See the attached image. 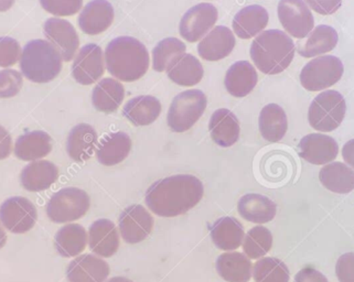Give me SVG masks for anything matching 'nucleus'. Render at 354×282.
Instances as JSON below:
<instances>
[{"label":"nucleus","mask_w":354,"mask_h":282,"mask_svg":"<svg viewBox=\"0 0 354 282\" xmlns=\"http://www.w3.org/2000/svg\"><path fill=\"white\" fill-rule=\"evenodd\" d=\"M211 238L218 250L231 252L243 244L244 227L235 217H222L212 226Z\"/></svg>","instance_id":"c85d7f7f"},{"label":"nucleus","mask_w":354,"mask_h":282,"mask_svg":"<svg viewBox=\"0 0 354 282\" xmlns=\"http://www.w3.org/2000/svg\"><path fill=\"white\" fill-rule=\"evenodd\" d=\"M97 133L88 124H80L72 128L66 141L68 157L75 162L88 161L97 146Z\"/></svg>","instance_id":"4be33fe9"},{"label":"nucleus","mask_w":354,"mask_h":282,"mask_svg":"<svg viewBox=\"0 0 354 282\" xmlns=\"http://www.w3.org/2000/svg\"><path fill=\"white\" fill-rule=\"evenodd\" d=\"M12 151V138L5 127L0 125V160L7 159Z\"/></svg>","instance_id":"49530a36"},{"label":"nucleus","mask_w":354,"mask_h":282,"mask_svg":"<svg viewBox=\"0 0 354 282\" xmlns=\"http://www.w3.org/2000/svg\"><path fill=\"white\" fill-rule=\"evenodd\" d=\"M22 84V74L18 70L11 68L0 70V98H11L18 95Z\"/></svg>","instance_id":"ea45409f"},{"label":"nucleus","mask_w":354,"mask_h":282,"mask_svg":"<svg viewBox=\"0 0 354 282\" xmlns=\"http://www.w3.org/2000/svg\"><path fill=\"white\" fill-rule=\"evenodd\" d=\"M153 228V216L142 205H131L120 214V235L127 244L142 242L149 236Z\"/></svg>","instance_id":"4468645a"},{"label":"nucleus","mask_w":354,"mask_h":282,"mask_svg":"<svg viewBox=\"0 0 354 282\" xmlns=\"http://www.w3.org/2000/svg\"><path fill=\"white\" fill-rule=\"evenodd\" d=\"M125 98L123 84L114 79H104L98 82L92 94L93 106L102 113L111 114L118 111Z\"/></svg>","instance_id":"7c9ffc66"},{"label":"nucleus","mask_w":354,"mask_h":282,"mask_svg":"<svg viewBox=\"0 0 354 282\" xmlns=\"http://www.w3.org/2000/svg\"><path fill=\"white\" fill-rule=\"evenodd\" d=\"M44 35L55 46L64 62H70L80 48V38L75 28L68 20L49 18L44 22Z\"/></svg>","instance_id":"f8f14e48"},{"label":"nucleus","mask_w":354,"mask_h":282,"mask_svg":"<svg viewBox=\"0 0 354 282\" xmlns=\"http://www.w3.org/2000/svg\"><path fill=\"white\" fill-rule=\"evenodd\" d=\"M52 150V138L46 131H35L17 138L14 153L22 161H37L46 157Z\"/></svg>","instance_id":"a878e982"},{"label":"nucleus","mask_w":354,"mask_h":282,"mask_svg":"<svg viewBox=\"0 0 354 282\" xmlns=\"http://www.w3.org/2000/svg\"><path fill=\"white\" fill-rule=\"evenodd\" d=\"M234 46L235 38L231 29L225 26H218L202 39L198 52L203 60L214 62L229 57Z\"/></svg>","instance_id":"6ab92c4d"},{"label":"nucleus","mask_w":354,"mask_h":282,"mask_svg":"<svg viewBox=\"0 0 354 282\" xmlns=\"http://www.w3.org/2000/svg\"><path fill=\"white\" fill-rule=\"evenodd\" d=\"M88 246L97 256L109 258L114 256L120 247V235L112 220L106 218L95 220L88 229Z\"/></svg>","instance_id":"a211bd4d"},{"label":"nucleus","mask_w":354,"mask_h":282,"mask_svg":"<svg viewBox=\"0 0 354 282\" xmlns=\"http://www.w3.org/2000/svg\"><path fill=\"white\" fill-rule=\"evenodd\" d=\"M295 46L292 39L283 31H264L252 42L251 57L261 72L275 75L286 70L294 60Z\"/></svg>","instance_id":"7ed1b4c3"},{"label":"nucleus","mask_w":354,"mask_h":282,"mask_svg":"<svg viewBox=\"0 0 354 282\" xmlns=\"http://www.w3.org/2000/svg\"><path fill=\"white\" fill-rule=\"evenodd\" d=\"M185 55V44L177 38L161 40L153 50V68L157 72L168 70L172 63Z\"/></svg>","instance_id":"e433bc0d"},{"label":"nucleus","mask_w":354,"mask_h":282,"mask_svg":"<svg viewBox=\"0 0 354 282\" xmlns=\"http://www.w3.org/2000/svg\"><path fill=\"white\" fill-rule=\"evenodd\" d=\"M131 149V139L127 133L123 131L109 133L97 144L96 158L103 166H116L129 157Z\"/></svg>","instance_id":"5701e85b"},{"label":"nucleus","mask_w":354,"mask_h":282,"mask_svg":"<svg viewBox=\"0 0 354 282\" xmlns=\"http://www.w3.org/2000/svg\"><path fill=\"white\" fill-rule=\"evenodd\" d=\"M38 220L35 204L24 196H12L0 205V223L12 234L31 231Z\"/></svg>","instance_id":"1a4fd4ad"},{"label":"nucleus","mask_w":354,"mask_h":282,"mask_svg":"<svg viewBox=\"0 0 354 282\" xmlns=\"http://www.w3.org/2000/svg\"><path fill=\"white\" fill-rule=\"evenodd\" d=\"M342 157H344L346 163L354 170V139L348 141L342 149Z\"/></svg>","instance_id":"de8ad7c7"},{"label":"nucleus","mask_w":354,"mask_h":282,"mask_svg":"<svg viewBox=\"0 0 354 282\" xmlns=\"http://www.w3.org/2000/svg\"><path fill=\"white\" fill-rule=\"evenodd\" d=\"M104 57L101 46L88 44L74 57L72 76L81 85L94 84L104 74Z\"/></svg>","instance_id":"ddd939ff"},{"label":"nucleus","mask_w":354,"mask_h":282,"mask_svg":"<svg viewBox=\"0 0 354 282\" xmlns=\"http://www.w3.org/2000/svg\"><path fill=\"white\" fill-rule=\"evenodd\" d=\"M216 272L227 282H248L252 278V263L242 252H225L216 261Z\"/></svg>","instance_id":"c756f323"},{"label":"nucleus","mask_w":354,"mask_h":282,"mask_svg":"<svg viewBox=\"0 0 354 282\" xmlns=\"http://www.w3.org/2000/svg\"><path fill=\"white\" fill-rule=\"evenodd\" d=\"M295 282H329L324 274L313 268L306 267L295 276Z\"/></svg>","instance_id":"a18cd8bd"},{"label":"nucleus","mask_w":354,"mask_h":282,"mask_svg":"<svg viewBox=\"0 0 354 282\" xmlns=\"http://www.w3.org/2000/svg\"><path fill=\"white\" fill-rule=\"evenodd\" d=\"M277 12L283 29L294 38H306L313 30L315 19L304 0H281Z\"/></svg>","instance_id":"9d476101"},{"label":"nucleus","mask_w":354,"mask_h":282,"mask_svg":"<svg viewBox=\"0 0 354 282\" xmlns=\"http://www.w3.org/2000/svg\"><path fill=\"white\" fill-rule=\"evenodd\" d=\"M339 35L335 28L322 25L315 28L305 44L298 46V53L304 57H315L333 51L338 44Z\"/></svg>","instance_id":"72a5a7b5"},{"label":"nucleus","mask_w":354,"mask_h":282,"mask_svg":"<svg viewBox=\"0 0 354 282\" xmlns=\"http://www.w3.org/2000/svg\"><path fill=\"white\" fill-rule=\"evenodd\" d=\"M42 8L57 17L77 15L83 7V0H40Z\"/></svg>","instance_id":"a19ab883"},{"label":"nucleus","mask_w":354,"mask_h":282,"mask_svg":"<svg viewBox=\"0 0 354 282\" xmlns=\"http://www.w3.org/2000/svg\"><path fill=\"white\" fill-rule=\"evenodd\" d=\"M114 8L107 0H92L80 14L79 26L83 32L96 35L106 31L114 21Z\"/></svg>","instance_id":"dca6fc26"},{"label":"nucleus","mask_w":354,"mask_h":282,"mask_svg":"<svg viewBox=\"0 0 354 282\" xmlns=\"http://www.w3.org/2000/svg\"><path fill=\"white\" fill-rule=\"evenodd\" d=\"M259 82L257 70L248 61H239L227 70L225 75L226 91L234 97H245Z\"/></svg>","instance_id":"393cba45"},{"label":"nucleus","mask_w":354,"mask_h":282,"mask_svg":"<svg viewBox=\"0 0 354 282\" xmlns=\"http://www.w3.org/2000/svg\"><path fill=\"white\" fill-rule=\"evenodd\" d=\"M167 75L180 86H194L201 82L205 70L194 55L187 53L172 63L167 70Z\"/></svg>","instance_id":"c9c22d12"},{"label":"nucleus","mask_w":354,"mask_h":282,"mask_svg":"<svg viewBox=\"0 0 354 282\" xmlns=\"http://www.w3.org/2000/svg\"><path fill=\"white\" fill-rule=\"evenodd\" d=\"M205 187L196 176L177 174L150 185L146 192V204L153 214L176 217L194 209L201 201Z\"/></svg>","instance_id":"f257e3e1"},{"label":"nucleus","mask_w":354,"mask_h":282,"mask_svg":"<svg viewBox=\"0 0 354 282\" xmlns=\"http://www.w3.org/2000/svg\"><path fill=\"white\" fill-rule=\"evenodd\" d=\"M14 3L15 0H0V12L10 10Z\"/></svg>","instance_id":"09e8293b"},{"label":"nucleus","mask_w":354,"mask_h":282,"mask_svg":"<svg viewBox=\"0 0 354 282\" xmlns=\"http://www.w3.org/2000/svg\"><path fill=\"white\" fill-rule=\"evenodd\" d=\"M91 207L90 196L79 187H64L57 191L46 204V215L57 224L82 218Z\"/></svg>","instance_id":"0eeeda50"},{"label":"nucleus","mask_w":354,"mask_h":282,"mask_svg":"<svg viewBox=\"0 0 354 282\" xmlns=\"http://www.w3.org/2000/svg\"><path fill=\"white\" fill-rule=\"evenodd\" d=\"M346 104L344 96L337 91L320 93L308 111L311 127L322 133L333 131L341 125L346 116Z\"/></svg>","instance_id":"423d86ee"},{"label":"nucleus","mask_w":354,"mask_h":282,"mask_svg":"<svg viewBox=\"0 0 354 282\" xmlns=\"http://www.w3.org/2000/svg\"><path fill=\"white\" fill-rule=\"evenodd\" d=\"M344 63L335 55L316 57L304 66L300 83L310 92H319L337 84L344 75Z\"/></svg>","instance_id":"6e6552de"},{"label":"nucleus","mask_w":354,"mask_h":282,"mask_svg":"<svg viewBox=\"0 0 354 282\" xmlns=\"http://www.w3.org/2000/svg\"><path fill=\"white\" fill-rule=\"evenodd\" d=\"M272 246V235L270 229L264 226H255L244 237L243 250L248 258L257 259L268 254Z\"/></svg>","instance_id":"58836bf2"},{"label":"nucleus","mask_w":354,"mask_h":282,"mask_svg":"<svg viewBox=\"0 0 354 282\" xmlns=\"http://www.w3.org/2000/svg\"><path fill=\"white\" fill-rule=\"evenodd\" d=\"M306 5L322 16L333 15L339 10L342 0H305Z\"/></svg>","instance_id":"c03bdc74"},{"label":"nucleus","mask_w":354,"mask_h":282,"mask_svg":"<svg viewBox=\"0 0 354 282\" xmlns=\"http://www.w3.org/2000/svg\"><path fill=\"white\" fill-rule=\"evenodd\" d=\"M335 274L340 282H354V252H346L339 258Z\"/></svg>","instance_id":"37998d69"},{"label":"nucleus","mask_w":354,"mask_h":282,"mask_svg":"<svg viewBox=\"0 0 354 282\" xmlns=\"http://www.w3.org/2000/svg\"><path fill=\"white\" fill-rule=\"evenodd\" d=\"M107 282H133L131 280L127 279V278L124 277H114L112 279H109Z\"/></svg>","instance_id":"3c124183"},{"label":"nucleus","mask_w":354,"mask_h":282,"mask_svg":"<svg viewBox=\"0 0 354 282\" xmlns=\"http://www.w3.org/2000/svg\"><path fill=\"white\" fill-rule=\"evenodd\" d=\"M88 239V234L82 225L68 224L60 228L55 235V250L62 257H75L84 252Z\"/></svg>","instance_id":"2f4dec72"},{"label":"nucleus","mask_w":354,"mask_h":282,"mask_svg":"<svg viewBox=\"0 0 354 282\" xmlns=\"http://www.w3.org/2000/svg\"><path fill=\"white\" fill-rule=\"evenodd\" d=\"M107 70L116 79L133 82L142 79L149 68L146 46L133 37H118L105 50Z\"/></svg>","instance_id":"f03ea898"},{"label":"nucleus","mask_w":354,"mask_h":282,"mask_svg":"<svg viewBox=\"0 0 354 282\" xmlns=\"http://www.w3.org/2000/svg\"><path fill=\"white\" fill-rule=\"evenodd\" d=\"M268 12L262 6L252 5L241 9L233 19V30L241 39H251L268 25Z\"/></svg>","instance_id":"b1692460"},{"label":"nucleus","mask_w":354,"mask_h":282,"mask_svg":"<svg viewBox=\"0 0 354 282\" xmlns=\"http://www.w3.org/2000/svg\"><path fill=\"white\" fill-rule=\"evenodd\" d=\"M253 277L255 282H288L289 269L278 258H262L254 265Z\"/></svg>","instance_id":"4c0bfd02"},{"label":"nucleus","mask_w":354,"mask_h":282,"mask_svg":"<svg viewBox=\"0 0 354 282\" xmlns=\"http://www.w3.org/2000/svg\"><path fill=\"white\" fill-rule=\"evenodd\" d=\"M211 138L218 146L227 148L236 144L240 139V122L234 113L226 109L213 113L209 122Z\"/></svg>","instance_id":"412c9836"},{"label":"nucleus","mask_w":354,"mask_h":282,"mask_svg":"<svg viewBox=\"0 0 354 282\" xmlns=\"http://www.w3.org/2000/svg\"><path fill=\"white\" fill-rule=\"evenodd\" d=\"M59 178V169L48 160H37L22 169L20 182L29 192H41L55 185Z\"/></svg>","instance_id":"aec40b11"},{"label":"nucleus","mask_w":354,"mask_h":282,"mask_svg":"<svg viewBox=\"0 0 354 282\" xmlns=\"http://www.w3.org/2000/svg\"><path fill=\"white\" fill-rule=\"evenodd\" d=\"M7 243V234H6L5 229L0 225V250L5 246Z\"/></svg>","instance_id":"8fccbe9b"},{"label":"nucleus","mask_w":354,"mask_h":282,"mask_svg":"<svg viewBox=\"0 0 354 282\" xmlns=\"http://www.w3.org/2000/svg\"><path fill=\"white\" fill-rule=\"evenodd\" d=\"M218 9L211 3H199L189 9L180 21V35L189 42L205 38L218 21Z\"/></svg>","instance_id":"9b49d317"},{"label":"nucleus","mask_w":354,"mask_h":282,"mask_svg":"<svg viewBox=\"0 0 354 282\" xmlns=\"http://www.w3.org/2000/svg\"><path fill=\"white\" fill-rule=\"evenodd\" d=\"M207 100L200 90H189L180 93L170 105L167 124L174 133H185L196 125L205 114Z\"/></svg>","instance_id":"39448f33"},{"label":"nucleus","mask_w":354,"mask_h":282,"mask_svg":"<svg viewBox=\"0 0 354 282\" xmlns=\"http://www.w3.org/2000/svg\"><path fill=\"white\" fill-rule=\"evenodd\" d=\"M259 131L270 142H278L285 137L288 128L286 113L277 104L265 106L259 115Z\"/></svg>","instance_id":"473e14b6"},{"label":"nucleus","mask_w":354,"mask_h":282,"mask_svg":"<svg viewBox=\"0 0 354 282\" xmlns=\"http://www.w3.org/2000/svg\"><path fill=\"white\" fill-rule=\"evenodd\" d=\"M109 263L97 256H79L68 263L66 278L68 282H105L109 276Z\"/></svg>","instance_id":"f3484780"},{"label":"nucleus","mask_w":354,"mask_h":282,"mask_svg":"<svg viewBox=\"0 0 354 282\" xmlns=\"http://www.w3.org/2000/svg\"><path fill=\"white\" fill-rule=\"evenodd\" d=\"M161 114V104L150 95L137 96L127 102L123 109L124 116L133 125L148 126L158 120Z\"/></svg>","instance_id":"cd10ccee"},{"label":"nucleus","mask_w":354,"mask_h":282,"mask_svg":"<svg viewBox=\"0 0 354 282\" xmlns=\"http://www.w3.org/2000/svg\"><path fill=\"white\" fill-rule=\"evenodd\" d=\"M319 179L326 189L337 194H348L354 190V170L342 162L324 166Z\"/></svg>","instance_id":"f704fd0d"},{"label":"nucleus","mask_w":354,"mask_h":282,"mask_svg":"<svg viewBox=\"0 0 354 282\" xmlns=\"http://www.w3.org/2000/svg\"><path fill=\"white\" fill-rule=\"evenodd\" d=\"M237 209L244 220L265 224L275 218L277 205L267 196L251 193L240 198Z\"/></svg>","instance_id":"bb28decb"},{"label":"nucleus","mask_w":354,"mask_h":282,"mask_svg":"<svg viewBox=\"0 0 354 282\" xmlns=\"http://www.w3.org/2000/svg\"><path fill=\"white\" fill-rule=\"evenodd\" d=\"M298 152L304 160L311 164H327L338 156L339 147L333 137L322 133H310L298 144Z\"/></svg>","instance_id":"2eb2a0df"},{"label":"nucleus","mask_w":354,"mask_h":282,"mask_svg":"<svg viewBox=\"0 0 354 282\" xmlns=\"http://www.w3.org/2000/svg\"><path fill=\"white\" fill-rule=\"evenodd\" d=\"M21 48L16 39L0 37V68H9L16 64L21 57Z\"/></svg>","instance_id":"79ce46f5"},{"label":"nucleus","mask_w":354,"mask_h":282,"mask_svg":"<svg viewBox=\"0 0 354 282\" xmlns=\"http://www.w3.org/2000/svg\"><path fill=\"white\" fill-rule=\"evenodd\" d=\"M62 57L49 41L31 40L22 49L20 70L26 79L44 84L53 81L62 70Z\"/></svg>","instance_id":"20e7f679"}]
</instances>
